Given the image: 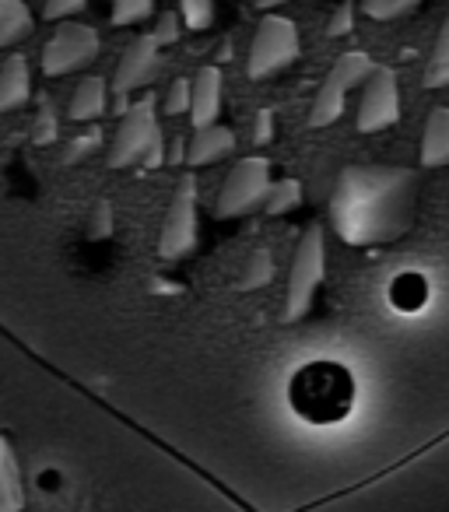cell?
<instances>
[{"instance_id":"6da1fadb","label":"cell","mask_w":449,"mask_h":512,"mask_svg":"<svg viewBox=\"0 0 449 512\" xmlns=\"http://www.w3.org/2000/svg\"><path fill=\"white\" fill-rule=\"evenodd\" d=\"M418 176L407 169H344L330 214L337 232L355 246L397 239L414 214Z\"/></svg>"},{"instance_id":"7a4b0ae2","label":"cell","mask_w":449,"mask_h":512,"mask_svg":"<svg viewBox=\"0 0 449 512\" xmlns=\"http://www.w3.org/2000/svg\"><path fill=\"white\" fill-rule=\"evenodd\" d=\"M323 278H327V235H323V225H309L306 232H302L299 246H295V256H292L281 320L299 323L302 316L313 309Z\"/></svg>"},{"instance_id":"3957f363","label":"cell","mask_w":449,"mask_h":512,"mask_svg":"<svg viewBox=\"0 0 449 512\" xmlns=\"http://www.w3.org/2000/svg\"><path fill=\"white\" fill-rule=\"evenodd\" d=\"M302 53V39H299V25L285 15H274L267 11L260 18L257 32H253L250 43V57H246V74L253 81H264L281 74L285 67H292Z\"/></svg>"},{"instance_id":"277c9868","label":"cell","mask_w":449,"mask_h":512,"mask_svg":"<svg viewBox=\"0 0 449 512\" xmlns=\"http://www.w3.org/2000/svg\"><path fill=\"white\" fill-rule=\"evenodd\" d=\"M162 137L158 127V95H141V99L130 102V109L120 116V127L109 144V169L123 172L130 165H144L151 144Z\"/></svg>"},{"instance_id":"5b68a950","label":"cell","mask_w":449,"mask_h":512,"mask_svg":"<svg viewBox=\"0 0 449 512\" xmlns=\"http://www.w3.org/2000/svg\"><path fill=\"white\" fill-rule=\"evenodd\" d=\"M274 179H271V162L264 155H246L232 165V172L225 176L218 190V204L214 214L218 218H243L264 207L267 193H271Z\"/></svg>"},{"instance_id":"8992f818","label":"cell","mask_w":449,"mask_h":512,"mask_svg":"<svg viewBox=\"0 0 449 512\" xmlns=\"http://www.w3.org/2000/svg\"><path fill=\"white\" fill-rule=\"evenodd\" d=\"M200 242V207H197V179L186 172L169 200V211L158 232V256L162 260H186Z\"/></svg>"},{"instance_id":"52a82bcc","label":"cell","mask_w":449,"mask_h":512,"mask_svg":"<svg viewBox=\"0 0 449 512\" xmlns=\"http://www.w3.org/2000/svg\"><path fill=\"white\" fill-rule=\"evenodd\" d=\"M102 53V39L92 25L85 22H57L53 36L46 39L43 57H39V67H43L46 78H64V74L85 71L88 64H95Z\"/></svg>"},{"instance_id":"ba28073f","label":"cell","mask_w":449,"mask_h":512,"mask_svg":"<svg viewBox=\"0 0 449 512\" xmlns=\"http://www.w3.org/2000/svg\"><path fill=\"white\" fill-rule=\"evenodd\" d=\"M158 53H162V43H158L155 32H141L137 39H130V46L123 50L120 64H116L113 85H109V99H113L116 116H123L130 109V95L141 92L158 71Z\"/></svg>"},{"instance_id":"9c48e42d","label":"cell","mask_w":449,"mask_h":512,"mask_svg":"<svg viewBox=\"0 0 449 512\" xmlns=\"http://www.w3.org/2000/svg\"><path fill=\"white\" fill-rule=\"evenodd\" d=\"M400 120V85L397 71L386 64H376V71L365 81L362 102H358L355 127L358 134H379V130L393 127Z\"/></svg>"},{"instance_id":"30bf717a","label":"cell","mask_w":449,"mask_h":512,"mask_svg":"<svg viewBox=\"0 0 449 512\" xmlns=\"http://www.w3.org/2000/svg\"><path fill=\"white\" fill-rule=\"evenodd\" d=\"M190 85H193V99H190V123H193V130L218 123L221 106H225V74H221V67L218 64L200 67L197 78H193Z\"/></svg>"},{"instance_id":"8fae6325","label":"cell","mask_w":449,"mask_h":512,"mask_svg":"<svg viewBox=\"0 0 449 512\" xmlns=\"http://www.w3.org/2000/svg\"><path fill=\"white\" fill-rule=\"evenodd\" d=\"M236 151V130L211 123V127L193 130V137L186 141V165L190 169H204V165L221 162L225 155Z\"/></svg>"},{"instance_id":"7c38bea8","label":"cell","mask_w":449,"mask_h":512,"mask_svg":"<svg viewBox=\"0 0 449 512\" xmlns=\"http://www.w3.org/2000/svg\"><path fill=\"white\" fill-rule=\"evenodd\" d=\"M109 109V81L99 74H88L74 85L71 102H67V120L74 123H99Z\"/></svg>"},{"instance_id":"4fadbf2b","label":"cell","mask_w":449,"mask_h":512,"mask_svg":"<svg viewBox=\"0 0 449 512\" xmlns=\"http://www.w3.org/2000/svg\"><path fill=\"white\" fill-rule=\"evenodd\" d=\"M32 99V67L29 57L22 53H11L0 67V113H11V109H22Z\"/></svg>"},{"instance_id":"5bb4252c","label":"cell","mask_w":449,"mask_h":512,"mask_svg":"<svg viewBox=\"0 0 449 512\" xmlns=\"http://www.w3.org/2000/svg\"><path fill=\"white\" fill-rule=\"evenodd\" d=\"M348 92H351V88L344 85L337 74L327 71V78H323L320 92H316V99H313V109H309V127L320 130V127H330V123L341 120L344 102H348Z\"/></svg>"},{"instance_id":"9a60e30c","label":"cell","mask_w":449,"mask_h":512,"mask_svg":"<svg viewBox=\"0 0 449 512\" xmlns=\"http://www.w3.org/2000/svg\"><path fill=\"white\" fill-rule=\"evenodd\" d=\"M421 165H425V169L449 165V109L446 106L432 109L425 120V134H421Z\"/></svg>"},{"instance_id":"2e32d148","label":"cell","mask_w":449,"mask_h":512,"mask_svg":"<svg viewBox=\"0 0 449 512\" xmlns=\"http://www.w3.org/2000/svg\"><path fill=\"white\" fill-rule=\"evenodd\" d=\"M36 29V18H32L29 4H11V8L0 11V50H8V46L22 43L29 32Z\"/></svg>"},{"instance_id":"e0dca14e","label":"cell","mask_w":449,"mask_h":512,"mask_svg":"<svg viewBox=\"0 0 449 512\" xmlns=\"http://www.w3.org/2000/svg\"><path fill=\"white\" fill-rule=\"evenodd\" d=\"M425 88H446L449 85V15L442 22L439 36H435V46H432V57H428V67H425Z\"/></svg>"},{"instance_id":"ac0fdd59","label":"cell","mask_w":449,"mask_h":512,"mask_svg":"<svg viewBox=\"0 0 449 512\" xmlns=\"http://www.w3.org/2000/svg\"><path fill=\"white\" fill-rule=\"evenodd\" d=\"M302 204V183L299 179H281V183H274L271 186V193H267V200H264V207L260 211H267V214H288V211H295V207Z\"/></svg>"},{"instance_id":"d6986e66","label":"cell","mask_w":449,"mask_h":512,"mask_svg":"<svg viewBox=\"0 0 449 512\" xmlns=\"http://www.w3.org/2000/svg\"><path fill=\"white\" fill-rule=\"evenodd\" d=\"M151 11H155V0H113V8H109V22H113L116 29H123V25L144 22Z\"/></svg>"},{"instance_id":"ffe728a7","label":"cell","mask_w":449,"mask_h":512,"mask_svg":"<svg viewBox=\"0 0 449 512\" xmlns=\"http://www.w3.org/2000/svg\"><path fill=\"white\" fill-rule=\"evenodd\" d=\"M179 18L190 32H204L214 25V0H179Z\"/></svg>"},{"instance_id":"44dd1931","label":"cell","mask_w":449,"mask_h":512,"mask_svg":"<svg viewBox=\"0 0 449 512\" xmlns=\"http://www.w3.org/2000/svg\"><path fill=\"white\" fill-rule=\"evenodd\" d=\"M190 99H193L190 78H176L162 95V113L165 116H190Z\"/></svg>"},{"instance_id":"7402d4cb","label":"cell","mask_w":449,"mask_h":512,"mask_svg":"<svg viewBox=\"0 0 449 512\" xmlns=\"http://www.w3.org/2000/svg\"><path fill=\"white\" fill-rule=\"evenodd\" d=\"M102 141H106L102 127H92V130H85V134L71 137V144H67V151H64V162H67V165H74V162H81V158L95 155V151L102 148Z\"/></svg>"},{"instance_id":"603a6c76","label":"cell","mask_w":449,"mask_h":512,"mask_svg":"<svg viewBox=\"0 0 449 512\" xmlns=\"http://www.w3.org/2000/svg\"><path fill=\"white\" fill-rule=\"evenodd\" d=\"M414 4H421V0H362V11L376 22H390V18L407 15Z\"/></svg>"},{"instance_id":"cb8c5ba5","label":"cell","mask_w":449,"mask_h":512,"mask_svg":"<svg viewBox=\"0 0 449 512\" xmlns=\"http://www.w3.org/2000/svg\"><path fill=\"white\" fill-rule=\"evenodd\" d=\"M351 29H355V0H341V4H337V11L330 15V22H327V36L330 39L348 36Z\"/></svg>"},{"instance_id":"d4e9b609","label":"cell","mask_w":449,"mask_h":512,"mask_svg":"<svg viewBox=\"0 0 449 512\" xmlns=\"http://www.w3.org/2000/svg\"><path fill=\"white\" fill-rule=\"evenodd\" d=\"M88 0H46L43 4V18L46 22H67L74 18L78 11H85Z\"/></svg>"},{"instance_id":"484cf974","label":"cell","mask_w":449,"mask_h":512,"mask_svg":"<svg viewBox=\"0 0 449 512\" xmlns=\"http://www.w3.org/2000/svg\"><path fill=\"white\" fill-rule=\"evenodd\" d=\"M271 137H274V113L271 109H257L250 127V144L253 148H264V144H271Z\"/></svg>"},{"instance_id":"4316f807","label":"cell","mask_w":449,"mask_h":512,"mask_svg":"<svg viewBox=\"0 0 449 512\" xmlns=\"http://www.w3.org/2000/svg\"><path fill=\"white\" fill-rule=\"evenodd\" d=\"M155 36H158V43H162V46L176 43V39H179V18L176 15H162V22H158Z\"/></svg>"},{"instance_id":"83f0119b","label":"cell","mask_w":449,"mask_h":512,"mask_svg":"<svg viewBox=\"0 0 449 512\" xmlns=\"http://www.w3.org/2000/svg\"><path fill=\"white\" fill-rule=\"evenodd\" d=\"M253 4H257V8H260V11H264V15H267V11L281 8V4H288V0H253Z\"/></svg>"},{"instance_id":"f1b7e54d","label":"cell","mask_w":449,"mask_h":512,"mask_svg":"<svg viewBox=\"0 0 449 512\" xmlns=\"http://www.w3.org/2000/svg\"><path fill=\"white\" fill-rule=\"evenodd\" d=\"M11 4H22V0H0V11H4V8H11Z\"/></svg>"}]
</instances>
